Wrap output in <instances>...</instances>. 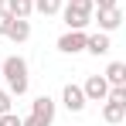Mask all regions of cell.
I'll return each mask as SVG.
<instances>
[{
  "label": "cell",
  "mask_w": 126,
  "mask_h": 126,
  "mask_svg": "<svg viewBox=\"0 0 126 126\" xmlns=\"http://www.w3.org/2000/svg\"><path fill=\"white\" fill-rule=\"evenodd\" d=\"M58 51L62 55H79L85 51V31H65L58 38Z\"/></svg>",
  "instance_id": "5b68a950"
},
{
  "label": "cell",
  "mask_w": 126,
  "mask_h": 126,
  "mask_svg": "<svg viewBox=\"0 0 126 126\" xmlns=\"http://www.w3.org/2000/svg\"><path fill=\"white\" fill-rule=\"evenodd\" d=\"M82 92H85V99L89 102H102L106 95H109V82H106L102 75H89L82 85Z\"/></svg>",
  "instance_id": "277c9868"
},
{
  "label": "cell",
  "mask_w": 126,
  "mask_h": 126,
  "mask_svg": "<svg viewBox=\"0 0 126 126\" xmlns=\"http://www.w3.org/2000/svg\"><path fill=\"white\" fill-rule=\"evenodd\" d=\"M109 48H112V41H109V34L106 31H95V34H85V51L89 55H109Z\"/></svg>",
  "instance_id": "52a82bcc"
},
{
  "label": "cell",
  "mask_w": 126,
  "mask_h": 126,
  "mask_svg": "<svg viewBox=\"0 0 126 126\" xmlns=\"http://www.w3.org/2000/svg\"><path fill=\"white\" fill-rule=\"evenodd\" d=\"M55 123V99L51 95H38L31 102V116H24L21 126H51Z\"/></svg>",
  "instance_id": "7a4b0ae2"
},
{
  "label": "cell",
  "mask_w": 126,
  "mask_h": 126,
  "mask_svg": "<svg viewBox=\"0 0 126 126\" xmlns=\"http://www.w3.org/2000/svg\"><path fill=\"white\" fill-rule=\"evenodd\" d=\"M68 7H72V10H82V14H92V10H95L92 0H68Z\"/></svg>",
  "instance_id": "5bb4252c"
},
{
  "label": "cell",
  "mask_w": 126,
  "mask_h": 126,
  "mask_svg": "<svg viewBox=\"0 0 126 126\" xmlns=\"http://www.w3.org/2000/svg\"><path fill=\"white\" fill-rule=\"evenodd\" d=\"M109 85H126V65L123 62H109V68H106V75H102Z\"/></svg>",
  "instance_id": "8fae6325"
},
{
  "label": "cell",
  "mask_w": 126,
  "mask_h": 126,
  "mask_svg": "<svg viewBox=\"0 0 126 126\" xmlns=\"http://www.w3.org/2000/svg\"><path fill=\"white\" fill-rule=\"evenodd\" d=\"M10 24H14V14H10V10L3 7V10H0V38L7 34V27H10Z\"/></svg>",
  "instance_id": "9a60e30c"
},
{
  "label": "cell",
  "mask_w": 126,
  "mask_h": 126,
  "mask_svg": "<svg viewBox=\"0 0 126 126\" xmlns=\"http://www.w3.org/2000/svg\"><path fill=\"white\" fill-rule=\"evenodd\" d=\"M92 21L99 24V31L112 34V31L123 24V10H119V7H106V10H99V17H92Z\"/></svg>",
  "instance_id": "8992f818"
},
{
  "label": "cell",
  "mask_w": 126,
  "mask_h": 126,
  "mask_svg": "<svg viewBox=\"0 0 126 126\" xmlns=\"http://www.w3.org/2000/svg\"><path fill=\"white\" fill-rule=\"evenodd\" d=\"M0 126H21V116H14V109H10V112L0 116Z\"/></svg>",
  "instance_id": "e0dca14e"
},
{
  "label": "cell",
  "mask_w": 126,
  "mask_h": 126,
  "mask_svg": "<svg viewBox=\"0 0 126 126\" xmlns=\"http://www.w3.org/2000/svg\"><path fill=\"white\" fill-rule=\"evenodd\" d=\"M3 7H7V10H10L14 17H24V21H27L31 14H34V0H7Z\"/></svg>",
  "instance_id": "7c38bea8"
},
{
  "label": "cell",
  "mask_w": 126,
  "mask_h": 126,
  "mask_svg": "<svg viewBox=\"0 0 126 126\" xmlns=\"http://www.w3.org/2000/svg\"><path fill=\"white\" fill-rule=\"evenodd\" d=\"M34 10L44 14V17H51V14H58V10H62V0H34Z\"/></svg>",
  "instance_id": "4fadbf2b"
},
{
  "label": "cell",
  "mask_w": 126,
  "mask_h": 126,
  "mask_svg": "<svg viewBox=\"0 0 126 126\" xmlns=\"http://www.w3.org/2000/svg\"><path fill=\"white\" fill-rule=\"evenodd\" d=\"M92 7H99V10H106V7H119V0H92Z\"/></svg>",
  "instance_id": "ac0fdd59"
},
{
  "label": "cell",
  "mask_w": 126,
  "mask_h": 126,
  "mask_svg": "<svg viewBox=\"0 0 126 126\" xmlns=\"http://www.w3.org/2000/svg\"><path fill=\"white\" fill-rule=\"evenodd\" d=\"M7 41H14V44H24L27 38H31V24L24 21V17H14V24L7 27V34H3Z\"/></svg>",
  "instance_id": "9c48e42d"
},
{
  "label": "cell",
  "mask_w": 126,
  "mask_h": 126,
  "mask_svg": "<svg viewBox=\"0 0 126 126\" xmlns=\"http://www.w3.org/2000/svg\"><path fill=\"white\" fill-rule=\"evenodd\" d=\"M102 119H106V123H109V126H116V123H123V119H126V102H112V99H102Z\"/></svg>",
  "instance_id": "30bf717a"
},
{
  "label": "cell",
  "mask_w": 126,
  "mask_h": 126,
  "mask_svg": "<svg viewBox=\"0 0 126 126\" xmlns=\"http://www.w3.org/2000/svg\"><path fill=\"white\" fill-rule=\"evenodd\" d=\"M3 3H7V0H0V10H3Z\"/></svg>",
  "instance_id": "d6986e66"
},
{
  "label": "cell",
  "mask_w": 126,
  "mask_h": 126,
  "mask_svg": "<svg viewBox=\"0 0 126 126\" xmlns=\"http://www.w3.org/2000/svg\"><path fill=\"white\" fill-rule=\"evenodd\" d=\"M0 79L7 82V92L10 95H27L31 89V75H27V62L21 55H7L0 62Z\"/></svg>",
  "instance_id": "6da1fadb"
},
{
  "label": "cell",
  "mask_w": 126,
  "mask_h": 126,
  "mask_svg": "<svg viewBox=\"0 0 126 126\" xmlns=\"http://www.w3.org/2000/svg\"><path fill=\"white\" fill-rule=\"evenodd\" d=\"M10 106H14V95L0 89V116H3V112H10Z\"/></svg>",
  "instance_id": "2e32d148"
},
{
  "label": "cell",
  "mask_w": 126,
  "mask_h": 126,
  "mask_svg": "<svg viewBox=\"0 0 126 126\" xmlns=\"http://www.w3.org/2000/svg\"><path fill=\"white\" fill-rule=\"evenodd\" d=\"M58 14L65 17V24H68V31H85V27L92 24V17H95V14H82V10H72V7H62Z\"/></svg>",
  "instance_id": "ba28073f"
},
{
  "label": "cell",
  "mask_w": 126,
  "mask_h": 126,
  "mask_svg": "<svg viewBox=\"0 0 126 126\" xmlns=\"http://www.w3.org/2000/svg\"><path fill=\"white\" fill-rule=\"evenodd\" d=\"M62 102H65V109H68V112H75V116H79V112H85V102H89V99H85L82 85L68 82V85L62 89Z\"/></svg>",
  "instance_id": "3957f363"
}]
</instances>
